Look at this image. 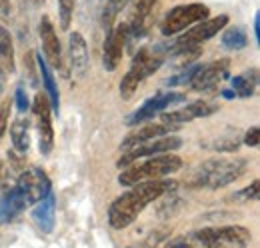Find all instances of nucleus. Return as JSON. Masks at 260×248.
Listing matches in <instances>:
<instances>
[{
    "instance_id": "nucleus-1",
    "label": "nucleus",
    "mask_w": 260,
    "mask_h": 248,
    "mask_svg": "<svg viewBox=\"0 0 260 248\" xmlns=\"http://www.w3.org/2000/svg\"><path fill=\"white\" fill-rule=\"evenodd\" d=\"M178 182L174 180H148L134 184L128 192L120 194L108 208V222L112 228L122 230L130 226L136 218L142 214V210L152 204L154 200L162 198L166 192H172Z\"/></svg>"
},
{
    "instance_id": "nucleus-2",
    "label": "nucleus",
    "mask_w": 260,
    "mask_h": 248,
    "mask_svg": "<svg viewBox=\"0 0 260 248\" xmlns=\"http://www.w3.org/2000/svg\"><path fill=\"white\" fill-rule=\"evenodd\" d=\"M248 160L240 156H214L202 162L194 172L190 186L194 188H208L218 190L224 186L232 184L246 172Z\"/></svg>"
},
{
    "instance_id": "nucleus-3",
    "label": "nucleus",
    "mask_w": 260,
    "mask_h": 248,
    "mask_svg": "<svg viewBox=\"0 0 260 248\" xmlns=\"http://www.w3.org/2000/svg\"><path fill=\"white\" fill-rule=\"evenodd\" d=\"M180 168H182V158L174 152L150 156L148 160H144L140 164L126 166L120 172L118 182L122 186H134L140 182H148V180H160L172 172H178Z\"/></svg>"
},
{
    "instance_id": "nucleus-4",
    "label": "nucleus",
    "mask_w": 260,
    "mask_h": 248,
    "mask_svg": "<svg viewBox=\"0 0 260 248\" xmlns=\"http://www.w3.org/2000/svg\"><path fill=\"white\" fill-rule=\"evenodd\" d=\"M164 62L162 52H154L150 48H140L136 52V56L132 58L128 72L124 74V78L120 80V96L124 100H128L132 94L138 90V86L150 76L154 74Z\"/></svg>"
},
{
    "instance_id": "nucleus-5",
    "label": "nucleus",
    "mask_w": 260,
    "mask_h": 248,
    "mask_svg": "<svg viewBox=\"0 0 260 248\" xmlns=\"http://www.w3.org/2000/svg\"><path fill=\"white\" fill-rule=\"evenodd\" d=\"M192 238L204 248H246L252 242V234L244 226H210L196 230Z\"/></svg>"
},
{
    "instance_id": "nucleus-6",
    "label": "nucleus",
    "mask_w": 260,
    "mask_h": 248,
    "mask_svg": "<svg viewBox=\"0 0 260 248\" xmlns=\"http://www.w3.org/2000/svg\"><path fill=\"white\" fill-rule=\"evenodd\" d=\"M210 8L200 2H190V4H178L170 8V12L164 16L160 32L164 36H174L178 32L190 28L192 24H198L202 20H208Z\"/></svg>"
},
{
    "instance_id": "nucleus-7",
    "label": "nucleus",
    "mask_w": 260,
    "mask_h": 248,
    "mask_svg": "<svg viewBox=\"0 0 260 248\" xmlns=\"http://www.w3.org/2000/svg\"><path fill=\"white\" fill-rule=\"evenodd\" d=\"M226 24H228L226 14H220V16H214V18H210V20H202V22H198V24H194V26H190V28L184 32L178 40L172 42V46H170V54H172V52H178V50H186V48L202 46L206 40H210L212 36H216Z\"/></svg>"
},
{
    "instance_id": "nucleus-8",
    "label": "nucleus",
    "mask_w": 260,
    "mask_h": 248,
    "mask_svg": "<svg viewBox=\"0 0 260 248\" xmlns=\"http://www.w3.org/2000/svg\"><path fill=\"white\" fill-rule=\"evenodd\" d=\"M182 146V140L178 136H160V138H154L150 142H144L140 146H134L132 150L122 152L120 160H118V166L120 168H126L130 164H134L138 158H146V156H158V154H168V152H174Z\"/></svg>"
},
{
    "instance_id": "nucleus-9",
    "label": "nucleus",
    "mask_w": 260,
    "mask_h": 248,
    "mask_svg": "<svg viewBox=\"0 0 260 248\" xmlns=\"http://www.w3.org/2000/svg\"><path fill=\"white\" fill-rule=\"evenodd\" d=\"M32 112L36 116L40 154L48 156L54 148V128H52V116H50V102H48V98L44 94H36L34 96Z\"/></svg>"
},
{
    "instance_id": "nucleus-10",
    "label": "nucleus",
    "mask_w": 260,
    "mask_h": 248,
    "mask_svg": "<svg viewBox=\"0 0 260 248\" xmlns=\"http://www.w3.org/2000/svg\"><path fill=\"white\" fill-rule=\"evenodd\" d=\"M228 76H230V60L220 58V60L198 66L194 78L190 80V86L196 92H210V90L218 88Z\"/></svg>"
},
{
    "instance_id": "nucleus-11",
    "label": "nucleus",
    "mask_w": 260,
    "mask_h": 248,
    "mask_svg": "<svg viewBox=\"0 0 260 248\" xmlns=\"http://www.w3.org/2000/svg\"><path fill=\"white\" fill-rule=\"evenodd\" d=\"M16 188L22 192L26 204H36V202H40L42 198H46L52 192L46 172L42 168H38V166L26 168L20 174V178L16 182Z\"/></svg>"
},
{
    "instance_id": "nucleus-12",
    "label": "nucleus",
    "mask_w": 260,
    "mask_h": 248,
    "mask_svg": "<svg viewBox=\"0 0 260 248\" xmlns=\"http://www.w3.org/2000/svg\"><path fill=\"white\" fill-rule=\"evenodd\" d=\"M184 100H186V96L180 92L154 94V96L148 98L138 110H134L132 114H128L124 124H126V126H138V124H142V122H148V120H152L156 114H160L164 108H168L170 104H174V102H184Z\"/></svg>"
},
{
    "instance_id": "nucleus-13",
    "label": "nucleus",
    "mask_w": 260,
    "mask_h": 248,
    "mask_svg": "<svg viewBox=\"0 0 260 248\" xmlns=\"http://www.w3.org/2000/svg\"><path fill=\"white\" fill-rule=\"evenodd\" d=\"M130 40V32L126 22H120L116 24L114 28L106 32V40H104V68L108 72L116 70L118 64L122 60V54H124V48H126V42Z\"/></svg>"
},
{
    "instance_id": "nucleus-14",
    "label": "nucleus",
    "mask_w": 260,
    "mask_h": 248,
    "mask_svg": "<svg viewBox=\"0 0 260 248\" xmlns=\"http://www.w3.org/2000/svg\"><path fill=\"white\" fill-rule=\"evenodd\" d=\"M218 110V104H212V102H204V100H196L190 102L178 110H172V112H166L160 116V120L164 124H170V126H176L180 128L182 124L192 122L196 118H204V116H210Z\"/></svg>"
},
{
    "instance_id": "nucleus-15",
    "label": "nucleus",
    "mask_w": 260,
    "mask_h": 248,
    "mask_svg": "<svg viewBox=\"0 0 260 248\" xmlns=\"http://www.w3.org/2000/svg\"><path fill=\"white\" fill-rule=\"evenodd\" d=\"M38 32H40V44H42V52H44L46 64H50L54 68H60L62 66V48H60V40H58L54 26H52L48 16H42Z\"/></svg>"
},
{
    "instance_id": "nucleus-16",
    "label": "nucleus",
    "mask_w": 260,
    "mask_h": 248,
    "mask_svg": "<svg viewBox=\"0 0 260 248\" xmlns=\"http://www.w3.org/2000/svg\"><path fill=\"white\" fill-rule=\"evenodd\" d=\"M154 8H156V0H136V4L130 10V18L126 20L130 38L146 34V30L150 28V22H152Z\"/></svg>"
},
{
    "instance_id": "nucleus-17",
    "label": "nucleus",
    "mask_w": 260,
    "mask_h": 248,
    "mask_svg": "<svg viewBox=\"0 0 260 248\" xmlns=\"http://www.w3.org/2000/svg\"><path fill=\"white\" fill-rule=\"evenodd\" d=\"M174 130H178L176 126H170V124H164V122H154V124H146L134 132H130L128 136L124 138V142L120 144V150L126 152V150H132L134 146H140L144 142H150L154 138H160V136H168L172 134Z\"/></svg>"
},
{
    "instance_id": "nucleus-18",
    "label": "nucleus",
    "mask_w": 260,
    "mask_h": 248,
    "mask_svg": "<svg viewBox=\"0 0 260 248\" xmlns=\"http://www.w3.org/2000/svg\"><path fill=\"white\" fill-rule=\"evenodd\" d=\"M68 56L72 64V72L78 76H84L88 70V46L80 32H72L68 38Z\"/></svg>"
},
{
    "instance_id": "nucleus-19",
    "label": "nucleus",
    "mask_w": 260,
    "mask_h": 248,
    "mask_svg": "<svg viewBox=\"0 0 260 248\" xmlns=\"http://www.w3.org/2000/svg\"><path fill=\"white\" fill-rule=\"evenodd\" d=\"M26 206H28V204H26L22 192H20L16 186L10 188V190L0 198V224L14 220Z\"/></svg>"
},
{
    "instance_id": "nucleus-20",
    "label": "nucleus",
    "mask_w": 260,
    "mask_h": 248,
    "mask_svg": "<svg viewBox=\"0 0 260 248\" xmlns=\"http://www.w3.org/2000/svg\"><path fill=\"white\" fill-rule=\"evenodd\" d=\"M54 212H56V200H54V194L50 192L46 198H42L40 202H36L32 210V220L38 224V228L42 232H52L54 228Z\"/></svg>"
},
{
    "instance_id": "nucleus-21",
    "label": "nucleus",
    "mask_w": 260,
    "mask_h": 248,
    "mask_svg": "<svg viewBox=\"0 0 260 248\" xmlns=\"http://www.w3.org/2000/svg\"><path fill=\"white\" fill-rule=\"evenodd\" d=\"M16 72L14 64V44H12V34L6 26L0 24V76L8 78Z\"/></svg>"
},
{
    "instance_id": "nucleus-22",
    "label": "nucleus",
    "mask_w": 260,
    "mask_h": 248,
    "mask_svg": "<svg viewBox=\"0 0 260 248\" xmlns=\"http://www.w3.org/2000/svg\"><path fill=\"white\" fill-rule=\"evenodd\" d=\"M36 62H38L40 76H42L44 88H46V94H48L46 98H48V102H50V110H54V112L58 114V110H60V94H58L56 80H54V76H52V72H50V66L46 64V60H44V56H42V54H38V56H36Z\"/></svg>"
},
{
    "instance_id": "nucleus-23",
    "label": "nucleus",
    "mask_w": 260,
    "mask_h": 248,
    "mask_svg": "<svg viewBox=\"0 0 260 248\" xmlns=\"http://www.w3.org/2000/svg\"><path fill=\"white\" fill-rule=\"evenodd\" d=\"M256 86H258V70L252 68V70H246L238 76L232 78V92L234 96H240V98H248L256 92Z\"/></svg>"
},
{
    "instance_id": "nucleus-24",
    "label": "nucleus",
    "mask_w": 260,
    "mask_h": 248,
    "mask_svg": "<svg viewBox=\"0 0 260 248\" xmlns=\"http://www.w3.org/2000/svg\"><path fill=\"white\" fill-rule=\"evenodd\" d=\"M12 144L20 154H26L30 150V122L26 118H18L10 126Z\"/></svg>"
},
{
    "instance_id": "nucleus-25",
    "label": "nucleus",
    "mask_w": 260,
    "mask_h": 248,
    "mask_svg": "<svg viewBox=\"0 0 260 248\" xmlns=\"http://www.w3.org/2000/svg\"><path fill=\"white\" fill-rule=\"evenodd\" d=\"M222 44L228 50H240V48H244L248 44V36H246V32L242 30V28L232 26V28H228L222 34Z\"/></svg>"
},
{
    "instance_id": "nucleus-26",
    "label": "nucleus",
    "mask_w": 260,
    "mask_h": 248,
    "mask_svg": "<svg viewBox=\"0 0 260 248\" xmlns=\"http://www.w3.org/2000/svg\"><path fill=\"white\" fill-rule=\"evenodd\" d=\"M240 142H242L240 132H238V130H230L228 134H224V136H220V138L214 140L212 148L218 150V152H234V150H238Z\"/></svg>"
},
{
    "instance_id": "nucleus-27",
    "label": "nucleus",
    "mask_w": 260,
    "mask_h": 248,
    "mask_svg": "<svg viewBox=\"0 0 260 248\" xmlns=\"http://www.w3.org/2000/svg\"><path fill=\"white\" fill-rule=\"evenodd\" d=\"M258 192H260V182L254 180L250 186L234 192L228 200H232V202H254V200H258Z\"/></svg>"
},
{
    "instance_id": "nucleus-28",
    "label": "nucleus",
    "mask_w": 260,
    "mask_h": 248,
    "mask_svg": "<svg viewBox=\"0 0 260 248\" xmlns=\"http://www.w3.org/2000/svg\"><path fill=\"white\" fill-rule=\"evenodd\" d=\"M122 2H124V0H106V6H104V16H102V22H104V28H106V32L112 28V22H114V18H116V14H118V10H120Z\"/></svg>"
},
{
    "instance_id": "nucleus-29",
    "label": "nucleus",
    "mask_w": 260,
    "mask_h": 248,
    "mask_svg": "<svg viewBox=\"0 0 260 248\" xmlns=\"http://www.w3.org/2000/svg\"><path fill=\"white\" fill-rule=\"evenodd\" d=\"M74 6H76V0H58V12H60V26L68 30L70 22H72V16H74Z\"/></svg>"
},
{
    "instance_id": "nucleus-30",
    "label": "nucleus",
    "mask_w": 260,
    "mask_h": 248,
    "mask_svg": "<svg viewBox=\"0 0 260 248\" xmlns=\"http://www.w3.org/2000/svg\"><path fill=\"white\" fill-rule=\"evenodd\" d=\"M196 70H198V66H192V68H186L182 74H178V76H174V78H168L166 82L170 84V86H178V84H186V82H190L192 78H194Z\"/></svg>"
},
{
    "instance_id": "nucleus-31",
    "label": "nucleus",
    "mask_w": 260,
    "mask_h": 248,
    "mask_svg": "<svg viewBox=\"0 0 260 248\" xmlns=\"http://www.w3.org/2000/svg\"><path fill=\"white\" fill-rule=\"evenodd\" d=\"M8 118H10V100H4V102L0 104V138H2L4 132H6Z\"/></svg>"
},
{
    "instance_id": "nucleus-32",
    "label": "nucleus",
    "mask_w": 260,
    "mask_h": 248,
    "mask_svg": "<svg viewBox=\"0 0 260 248\" xmlns=\"http://www.w3.org/2000/svg\"><path fill=\"white\" fill-rule=\"evenodd\" d=\"M242 142L246 144V146H252V148H256L260 142V130L258 126H252V128H248L246 130V134H244V138H242Z\"/></svg>"
},
{
    "instance_id": "nucleus-33",
    "label": "nucleus",
    "mask_w": 260,
    "mask_h": 248,
    "mask_svg": "<svg viewBox=\"0 0 260 248\" xmlns=\"http://www.w3.org/2000/svg\"><path fill=\"white\" fill-rule=\"evenodd\" d=\"M14 98H16V106H18V110H20V112H26V110L30 108V104H28V96L24 94L22 88H18V90H16V96H14Z\"/></svg>"
},
{
    "instance_id": "nucleus-34",
    "label": "nucleus",
    "mask_w": 260,
    "mask_h": 248,
    "mask_svg": "<svg viewBox=\"0 0 260 248\" xmlns=\"http://www.w3.org/2000/svg\"><path fill=\"white\" fill-rule=\"evenodd\" d=\"M164 248H194L186 238H174V240H170V242H166Z\"/></svg>"
},
{
    "instance_id": "nucleus-35",
    "label": "nucleus",
    "mask_w": 260,
    "mask_h": 248,
    "mask_svg": "<svg viewBox=\"0 0 260 248\" xmlns=\"http://www.w3.org/2000/svg\"><path fill=\"white\" fill-rule=\"evenodd\" d=\"M254 38L258 40L260 38V14L256 12V16H254Z\"/></svg>"
},
{
    "instance_id": "nucleus-36",
    "label": "nucleus",
    "mask_w": 260,
    "mask_h": 248,
    "mask_svg": "<svg viewBox=\"0 0 260 248\" xmlns=\"http://www.w3.org/2000/svg\"><path fill=\"white\" fill-rule=\"evenodd\" d=\"M2 88H4V78L0 76V96H2Z\"/></svg>"
},
{
    "instance_id": "nucleus-37",
    "label": "nucleus",
    "mask_w": 260,
    "mask_h": 248,
    "mask_svg": "<svg viewBox=\"0 0 260 248\" xmlns=\"http://www.w3.org/2000/svg\"><path fill=\"white\" fill-rule=\"evenodd\" d=\"M34 4H36V6H40V4H44V2H46V0H32Z\"/></svg>"
},
{
    "instance_id": "nucleus-38",
    "label": "nucleus",
    "mask_w": 260,
    "mask_h": 248,
    "mask_svg": "<svg viewBox=\"0 0 260 248\" xmlns=\"http://www.w3.org/2000/svg\"><path fill=\"white\" fill-rule=\"evenodd\" d=\"M0 172H2V170H0Z\"/></svg>"
}]
</instances>
